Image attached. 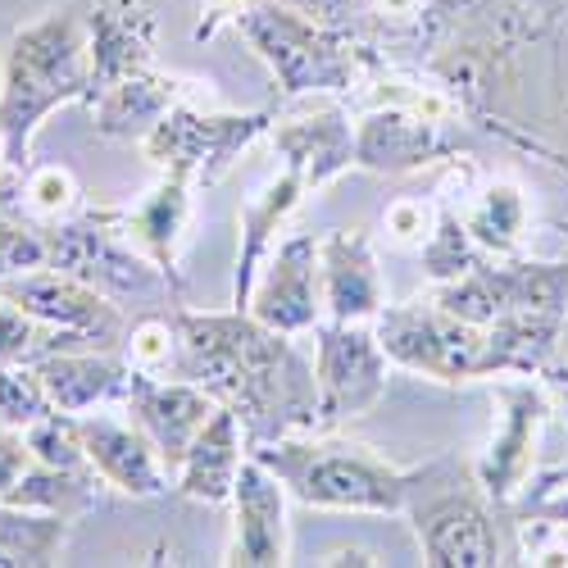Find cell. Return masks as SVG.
Wrapping results in <instances>:
<instances>
[{"instance_id":"obj_1","label":"cell","mask_w":568,"mask_h":568,"mask_svg":"<svg viewBox=\"0 0 568 568\" xmlns=\"http://www.w3.org/2000/svg\"><path fill=\"white\" fill-rule=\"evenodd\" d=\"M178 323V377L201 383L219 405L236 409L251 446L314 433L318 387L314 364L292 346L287 333H273L251 310L192 314L173 310Z\"/></svg>"},{"instance_id":"obj_2","label":"cell","mask_w":568,"mask_h":568,"mask_svg":"<svg viewBox=\"0 0 568 568\" xmlns=\"http://www.w3.org/2000/svg\"><path fill=\"white\" fill-rule=\"evenodd\" d=\"M73 101H91V55L87 14L69 6L19 28L0 60V155L10 173L28 169L41 123Z\"/></svg>"},{"instance_id":"obj_3","label":"cell","mask_w":568,"mask_h":568,"mask_svg":"<svg viewBox=\"0 0 568 568\" xmlns=\"http://www.w3.org/2000/svg\"><path fill=\"white\" fill-rule=\"evenodd\" d=\"M251 455L287 487L292 500L337 514H400L428 468H400L373 446L333 433H292Z\"/></svg>"},{"instance_id":"obj_4","label":"cell","mask_w":568,"mask_h":568,"mask_svg":"<svg viewBox=\"0 0 568 568\" xmlns=\"http://www.w3.org/2000/svg\"><path fill=\"white\" fill-rule=\"evenodd\" d=\"M232 28L251 41V51L264 60L287 101L342 97L364 78V55L351 45V37L333 23L310 19L287 0H251Z\"/></svg>"},{"instance_id":"obj_5","label":"cell","mask_w":568,"mask_h":568,"mask_svg":"<svg viewBox=\"0 0 568 568\" xmlns=\"http://www.w3.org/2000/svg\"><path fill=\"white\" fill-rule=\"evenodd\" d=\"M373 327H377V342H383L392 364L433 377V383L459 387V383H491L496 377L491 327L446 314L433 296L387 305L373 318Z\"/></svg>"},{"instance_id":"obj_6","label":"cell","mask_w":568,"mask_h":568,"mask_svg":"<svg viewBox=\"0 0 568 568\" xmlns=\"http://www.w3.org/2000/svg\"><path fill=\"white\" fill-rule=\"evenodd\" d=\"M45 246H51V268L105 292L110 301H136L155 292H169L173 301H182L173 292V282L160 273V264L128 242L114 210H87L45 227Z\"/></svg>"},{"instance_id":"obj_7","label":"cell","mask_w":568,"mask_h":568,"mask_svg":"<svg viewBox=\"0 0 568 568\" xmlns=\"http://www.w3.org/2000/svg\"><path fill=\"white\" fill-rule=\"evenodd\" d=\"M273 114L251 110V114H219V110H196L192 101H178L146 136L141 151L160 173H178L192 186H214L246 146L268 136Z\"/></svg>"},{"instance_id":"obj_8","label":"cell","mask_w":568,"mask_h":568,"mask_svg":"<svg viewBox=\"0 0 568 568\" xmlns=\"http://www.w3.org/2000/svg\"><path fill=\"white\" fill-rule=\"evenodd\" d=\"M314 387H318V414L314 433H333L351 418H364L377 409L392 383V359L377 342L373 323H333L323 318L314 327Z\"/></svg>"},{"instance_id":"obj_9","label":"cell","mask_w":568,"mask_h":568,"mask_svg":"<svg viewBox=\"0 0 568 568\" xmlns=\"http://www.w3.org/2000/svg\"><path fill=\"white\" fill-rule=\"evenodd\" d=\"M491 400L500 414L483 455L473 459V483L487 491L491 505H514L537 468V442L550 418V387L546 377L505 373L491 377Z\"/></svg>"},{"instance_id":"obj_10","label":"cell","mask_w":568,"mask_h":568,"mask_svg":"<svg viewBox=\"0 0 568 568\" xmlns=\"http://www.w3.org/2000/svg\"><path fill=\"white\" fill-rule=\"evenodd\" d=\"M0 296L14 301L23 314L41 318L60 327V333L78 337L82 346H97V351H110V346H123L128 327H123V314H119V301H110L105 292L87 287V282L60 273V268H37V273H23V277H10L0 282Z\"/></svg>"},{"instance_id":"obj_11","label":"cell","mask_w":568,"mask_h":568,"mask_svg":"<svg viewBox=\"0 0 568 568\" xmlns=\"http://www.w3.org/2000/svg\"><path fill=\"white\" fill-rule=\"evenodd\" d=\"M405 509L414 518V537H418L423 564H433V568H487V564L500 559L491 500L478 483L437 491L423 505L409 500Z\"/></svg>"},{"instance_id":"obj_12","label":"cell","mask_w":568,"mask_h":568,"mask_svg":"<svg viewBox=\"0 0 568 568\" xmlns=\"http://www.w3.org/2000/svg\"><path fill=\"white\" fill-rule=\"evenodd\" d=\"M260 323H268L273 333H314L323 323V296H318V236L314 232H292L287 242H277L251 287L246 305Z\"/></svg>"},{"instance_id":"obj_13","label":"cell","mask_w":568,"mask_h":568,"mask_svg":"<svg viewBox=\"0 0 568 568\" xmlns=\"http://www.w3.org/2000/svg\"><path fill=\"white\" fill-rule=\"evenodd\" d=\"M459 151V136L442 119H423L400 105H368L364 119L355 123V169L368 173H414L442 164Z\"/></svg>"},{"instance_id":"obj_14","label":"cell","mask_w":568,"mask_h":568,"mask_svg":"<svg viewBox=\"0 0 568 568\" xmlns=\"http://www.w3.org/2000/svg\"><path fill=\"white\" fill-rule=\"evenodd\" d=\"M123 409H128V418L136 423V428L151 437V446L160 450L169 473H178L186 446L196 442V433L210 423L219 400L201 383H192V377H155V373L132 368Z\"/></svg>"},{"instance_id":"obj_15","label":"cell","mask_w":568,"mask_h":568,"mask_svg":"<svg viewBox=\"0 0 568 568\" xmlns=\"http://www.w3.org/2000/svg\"><path fill=\"white\" fill-rule=\"evenodd\" d=\"M318 296L323 318L373 323L387 310V282L364 227H333L318 236Z\"/></svg>"},{"instance_id":"obj_16","label":"cell","mask_w":568,"mask_h":568,"mask_svg":"<svg viewBox=\"0 0 568 568\" xmlns=\"http://www.w3.org/2000/svg\"><path fill=\"white\" fill-rule=\"evenodd\" d=\"M78 428H82L87 464L97 468V478L110 491L132 496V500H151V496L169 491L173 473L132 418L123 423L114 414H78Z\"/></svg>"},{"instance_id":"obj_17","label":"cell","mask_w":568,"mask_h":568,"mask_svg":"<svg viewBox=\"0 0 568 568\" xmlns=\"http://www.w3.org/2000/svg\"><path fill=\"white\" fill-rule=\"evenodd\" d=\"M82 14H87V55H91V101L105 87L155 64L151 6H141V0H87Z\"/></svg>"},{"instance_id":"obj_18","label":"cell","mask_w":568,"mask_h":568,"mask_svg":"<svg viewBox=\"0 0 568 568\" xmlns=\"http://www.w3.org/2000/svg\"><path fill=\"white\" fill-rule=\"evenodd\" d=\"M227 505H232L227 564H246V568L287 564V487L255 455H246L242 473H236Z\"/></svg>"},{"instance_id":"obj_19","label":"cell","mask_w":568,"mask_h":568,"mask_svg":"<svg viewBox=\"0 0 568 568\" xmlns=\"http://www.w3.org/2000/svg\"><path fill=\"white\" fill-rule=\"evenodd\" d=\"M268 141H273L282 169H292L310 192H318V186L355 169V128L346 123V114L337 105L273 119Z\"/></svg>"},{"instance_id":"obj_20","label":"cell","mask_w":568,"mask_h":568,"mask_svg":"<svg viewBox=\"0 0 568 568\" xmlns=\"http://www.w3.org/2000/svg\"><path fill=\"white\" fill-rule=\"evenodd\" d=\"M32 368L60 414H91L101 405H123L128 383H132V364L110 351H97V346L51 351V355L32 359Z\"/></svg>"},{"instance_id":"obj_21","label":"cell","mask_w":568,"mask_h":568,"mask_svg":"<svg viewBox=\"0 0 568 568\" xmlns=\"http://www.w3.org/2000/svg\"><path fill=\"white\" fill-rule=\"evenodd\" d=\"M246 455H251V442H246L242 418H236V409L219 405L210 414V423L196 433V442L186 446V455L173 473V487L196 505H227Z\"/></svg>"},{"instance_id":"obj_22","label":"cell","mask_w":568,"mask_h":568,"mask_svg":"<svg viewBox=\"0 0 568 568\" xmlns=\"http://www.w3.org/2000/svg\"><path fill=\"white\" fill-rule=\"evenodd\" d=\"M192 192L196 186L178 178V173H160V182L151 186L146 196L128 210H114L119 227L128 232V242L151 255L160 264V273L173 282V292L182 296V282H178V246H182V232L186 219H192Z\"/></svg>"},{"instance_id":"obj_23","label":"cell","mask_w":568,"mask_h":568,"mask_svg":"<svg viewBox=\"0 0 568 568\" xmlns=\"http://www.w3.org/2000/svg\"><path fill=\"white\" fill-rule=\"evenodd\" d=\"M186 97H192V87L155 73V64H151V69H141V73L105 87L101 97L91 101V128H97L101 136H110V141H141Z\"/></svg>"},{"instance_id":"obj_24","label":"cell","mask_w":568,"mask_h":568,"mask_svg":"<svg viewBox=\"0 0 568 568\" xmlns=\"http://www.w3.org/2000/svg\"><path fill=\"white\" fill-rule=\"evenodd\" d=\"M310 196V186L292 173V169H277L260 192L242 205V251H236V277H232V310H246L251 305V287H255V273L264 264V255L273 251V236L277 227L292 219V210Z\"/></svg>"},{"instance_id":"obj_25","label":"cell","mask_w":568,"mask_h":568,"mask_svg":"<svg viewBox=\"0 0 568 568\" xmlns=\"http://www.w3.org/2000/svg\"><path fill=\"white\" fill-rule=\"evenodd\" d=\"M459 223H464V232L473 236V246H478L483 255L514 260L528 242L532 205L524 196V186L500 178V182H487L483 192L459 210Z\"/></svg>"},{"instance_id":"obj_26","label":"cell","mask_w":568,"mask_h":568,"mask_svg":"<svg viewBox=\"0 0 568 568\" xmlns=\"http://www.w3.org/2000/svg\"><path fill=\"white\" fill-rule=\"evenodd\" d=\"M64 541H69V518L23 505H0V568L60 564Z\"/></svg>"},{"instance_id":"obj_27","label":"cell","mask_w":568,"mask_h":568,"mask_svg":"<svg viewBox=\"0 0 568 568\" xmlns=\"http://www.w3.org/2000/svg\"><path fill=\"white\" fill-rule=\"evenodd\" d=\"M97 468H51V464H37L19 478V487L6 496V505H23V509H41V514H60L73 518L82 509H91L97 500Z\"/></svg>"},{"instance_id":"obj_28","label":"cell","mask_w":568,"mask_h":568,"mask_svg":"<svg viewBox=\"0 0 568 568\" xmlns=\"http://www.w3.org/2000/svg\"><path fill=\"white\" fill-rule=\"evenodd\" d=\"M69 346H82V342L69 337V333H60V327H51V323L23 314L14 301L0 296V368L32 364V359H41V355L69 351Z\"/></svg>"},{"instance_id":"obj_29","label":"cell","mask_w":568,"mask_h":568,"mask_svg":"<svg viewBox=\"0 0 568 568\" xmlns=\"http://www.w3.org/2000/svg\"><path fill=\"white\" fill-rule=\"evenodd\" d=\"M19 192H23V205L45 223H64L82 205V186L64 164H28L19 173Z\"/></svg>"},{"instance_id":"obj_30","label":"cell","mask_w":568,"mask_h":568,"mask_svg":"<svg viewBox=\"0 0 568 568\" xmlns=\"http://www.w3.org/2000/svg\"><path fill=\"white\" fill-rule=\"evenodd\" d=\"M178 323L173 314H146L132 323V333L123 337V359L136 373H155V377H178Z\"/></svg>"},{"instance_id":"obj_31","label":"cell","mask_w":568,"mask_h":568,"mask_svg":"<svg viewBox=\"0 0 568 568\" xmlns=\"http://www.w3.org/2000/svg\"><path fill=\"white\" fill-rule=\"evenodd\" d=\"M418 255H423V273H428V282H450V277H459L464 268H473L483 260V251L473 246V236L464 232L455 210L437 214V227H433L428 242L418 246Z\"/></svg>"},{"instance_id":"obj_32","label":"cell","mask_w":568,"mask_h":568,"mask_svg":"<svg viewBox=\"0 0 568 568\" xmlns=\"http://www.w3.org/2000/svg\"><path fill=\"white\" fill-rule=\"evenodd\" d=\"M55 405L45 396L32 364L0 368V433H28L37 418H45Z\"/></svg>"},{"instance_id":"obj_33","label":"cell","mask_w":568,"mask_h":568,"mask_svg":"<svg viewBox=\"0 0 568 568\" xmlns=\"http://www.w3.org/2000/svg\"><path fill=\"white\" fill-rule=\"evenodd\" d=\"M28 450L37 464H51V468H91L87 450H82V428H78V414H60L51 409L45 418H37L32 428L23 433Z\"/></svg>"},{"instance_id":"obj_34","label":"cell","mask_w":568,"mask_h":568,"mask_svg":"<svg viewBox=\"0 0 568 568\" xmlns=\"http://www.w3.org/2000/svg\"><path fill=\"white\" fill-rule=\"evenodd\" d=\"M51 264V246H45V227L32 223H14V219H0V282L37 273Z\"/></svg>"},{"instance_id":"obj_35","label":"cell","mask_w":568,"mask_h":568,"mask_svg":"<svg viewBox=\"0 0 568 568\" xmlns=\"http://www.w3.org/2000/svg\"><path fill=\"white\" fill-rule=\"evenodd\" d=\"M437 214H442V210H433L428 201L400 196V201L387 205L383 227L392 232V242H400V246H423V242L433 236V227H437Z\"/></svg>"},{"instance_id":"obj_36","label":"cell","mask_w":568,"mask_h":568,"mask_svg":"<svg viewBox=\"0 0 568 568\" xmlns=\"http://www.w3.org/2000/svg\"><path fill=\"white\" fill-rule=\"evenodd\" d=\"M32 468V450L23 442V433H0V505L19 487V478Z\"/></svg>"},{"instance_id":"obj_37","label":"cell","mask_w":568,"mask_h":568,"mask_svg":"<svg viewBox=\"0 0 568 568\" xmlns=\"http://www.w3.org/2000/svg\"><path fill=\"white\" fill-rule=\"evenodd\" d=\"M246 6H251V0H210V6H205V19L196 23V32H192V37H196V41L214 37V32L223 28V23H232V19L242 14Z\"/></svg>"},{"instance_id":"obj_38","label":"cell","mask_w":568,"mask_h":568,"mask_svg":"<svg viewBox=\"0 0 568 568\" xmlns=\"http://www.w3.org/2000/svg\"><path fill=\"white\" fill-rule=\"evenodd\" d=\"M287 6L305 10V14L318 19V23H333V28H342L346 14H351V0H287Z\"/></svg>"},{"instance_id":"obj_39","label":"cell","mask_w":568,"mask_h":568,"mask_svg":"<svg viewBox=\"0 0 568 568\" xmlns=\"http://www.w3.org/2000/svg\"><path fill=\"white\" fill-rule=\"evenodd\" d=\"M314 564H383V559L368 550H355V546H342V550H323Z\"/></svg>"},{"instance_id":"obj_40","label":"cell","mask_w":568,"mask_h":568,"mask_svg":"<svg viewBox=\"0 0 568 568\" xmlns=\"http://www.w3.org/2000/svg\"><path fill=\"white\" fill-rule=\"evenodd\" d=\"M423 10V0H377V14L383 19H414Z\"/></svg>"},{"instance_id":"obj_41","label":"cell","mask_w":568,"mask_h":568,"mask_svg":"<svg viewBox=\"0 0 568 568\" xmlns=\"http://www.w3.org/2000/svg\"><path fill=\"white\" fill-rule=\"evenodd\" d=\"M555 373H568V318H564V333H559V364Z\"/></svg>"},{"instance_id":"obj_42","label":"cell","mask_w":568,"mask_h":568,"mask_svg":"<svg viewBox=\"0 0 568 568\" xmlns=\"http://www.w3.org/2000/svg\"><path fill=\"white\" fill-rule=\"evenodd\" d=\"M0 169H10V164H6V155H0Z\"/></svg>"}]
</instances>
